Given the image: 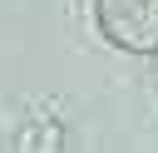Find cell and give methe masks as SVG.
<instances>
[{"mask_svg": "<svg viewBox=\"0 0 158 153\" xmlns=\"http://www.w3.org/2000/svg\"><path fill=\"white\" fill-rule=\"evenodd\" d=\"M94 20L109 44L128 54H158V0H94Z\"/></svg>", "mask_w": 158, "mask_h": 153, "instance_id": "6da1fadb", "label": "cell"}]
</instances>
